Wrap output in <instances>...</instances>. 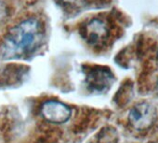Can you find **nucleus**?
Returning <instances> with one entry per match:
<instances>
[{"instance_id":"nucleus-1","label":"nucleus","mask_w":158,"mask_h":143,"mask_svg":"<svg viewBox=\"0 0 158 143\" xmlns=\"http://www.w3.org/2000/svg\"><path fill=\"white\" fill-rule=\"evenodd\" d=\"M44 29L36 18H29L13 26L0 44V59L10 60L24 57L41 44Z\"/></svg>"},{"instance_id":"nucleus-3","label":"nucleus","mask_w":158,"mask_h":143,"mask_svg":"<svg viewBox=\"0 0 158 143\" xmlns=\"http://www.w3.org/2000/svg\"><path fill=\"white\" fill-rule=\"evenodd\" d=\"M80 34L87 43L98 47L106 42L109 38L110 28L105 21L94 18L83 25Z\"/></svg>"},{"instance_id":"nucleus-6","label":"nucleus","mask_w":158,"mask_h":143,"mask_svg":"<svg viewBox=\"0 0 158 143\" xmlns=\"http://www.w3.org/2000/svg\"><path fill=\"white\" fill-rule=\"evenodd\" d=\"M58 1L66 6H74L80 2L81 0H58Z\"/></svg>"},{"instance_id":"nucleus-8","label":"nucleus","mask_w":158,"mask_h":143,"mask_svg":"<svg viewBox=\"0 0 158 143\" xmlns=\"http://www.w3.org/2000/svg\"><path fill=\"white\" fill-rule=\"evenodd\" d=\"M157 60H158V51H157Z\"/></svg>"},{"instance_id":"nucleus-7","label":"nucleus","mask_w":158,"mask_h":143,"mask_svg":"<svg viewBox=\"0 0 158 143\" xmlns=\"http://www.w3.org/2000/svg\"><path fill=\"white\" fill-rule=\"evenodd\" d=\"M156 90H157V92H158V81H157V84H156Z\"/></svg>"},{"instance_id":"nucleus-2","label":"nucleus","mask_w":158,"mask_h":143,"mask_svg":"<svg viewBox=\"0 0 158 143\" xmlns=\"http://www.w3.org/2000/svg\"><path fill=\"white\" fill-rule=\"evenodd\" d=\"M87 87L93 92L102 93L108 90L114 83V75L109 68L93 65L85 68Z\"/></svg>"},{"instance_id":"nucleus-5","label":"nucleus","mask_w":158,"mask_h":143,"mask_svg":"<svg viewBox=\"0 0 158 143\" xmlns=\"http://www.w3.org/2000/svg\"><path fill=\"white\" fill-rule=\"evenodd\" d=\"M40 112L47 122L56 124L66 123L72 115V110L67 105L55 100H48L43 103Z\"/></svg>"},{"instance_id":"nucleus-4","label":"nucleus","mask_w":158,"mask_h":143,"mask_svg":"<svg viewBox=\"0 0 158 143\" xmlns=\"http://www.w3.org/2000/svg\"><path fill=\"white\" fill-rule=\"evenodd\" d=\"M157 115L155 107L150 103H139L136 105L129 112V122L133 127L138 130L146 129L151 126Z\"/></svg>"}]
</instances>
